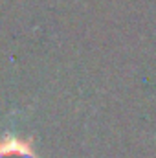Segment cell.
<instances>
[{"mask_svg": "<svg viewBox=\"0 0 156 158\" xmlns=\"http://www.w3.org/2000/svg\"><path fill=\"white\" fill-rule=\"evenodd\" d=\"M0 158H35L28 142L6 138L0 142Z\"/></svg>", "mask_w": 156, "mask_h": 158, "instance_id": "cell-1", "label": "cell"}]
</instances>
